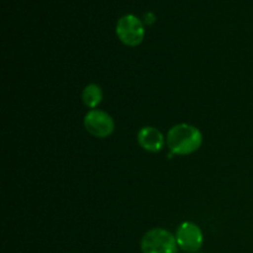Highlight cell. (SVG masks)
Returning a JSON list of instances; mask_svg holds the SVG:
<instances>
[{
  "mask_svg": "<svg viewBox=\"0 0 253 253\" xmlns=\"http://www.w3.org/2000/svg\"><path fill=\"white\" fill-rule=\"evenodd\" d=\"M202 143V131L190 124H178L170 127L167 133V145L172 155H192L199 150Z\"/></svg>",
  "mask_w": 253,
  "mask_h": 253,
  "instance_id": "obj_1",
  "label": "cell"
},
{
  "mask_svg": "<svg viewBox=\"0 0 253 253\" xmlns=\"http://www.w3.org/2000/svg\"><path fill=\"white\" fill-rule=\"evenodd\" d=\"M177 250L175 235L161 227L147 231L141 240L142 253H177Z\"/></svg>",
  "mask_w": 253,
  "mask_h": 253,
  "instance_id": "obj_2",
  "label": "cell"
},
{
  "mask_svg": "<svg viewBox=\"0 0 253 253\" xmlns=\"http://www.w3.org/2000/svg\"><path fill=\"white\" fill-rule=\"evenodd\" d=\"M116 36L125 46L137 47L145 39V26L136 15L127 14L116 22Z\"/></svg>",
  "mask_w": 253,
  "mask_h": 253,
  "instance_id": "obj_3",
  "label": "cell"
},
{
  "mask_svg": "<svg viewBox=\"0 0 253 253\" xmlns=\"http://www.w3.org/2000/svg\"><path fill=\"white\" fill-rule=\"evenodd\" d=\"M84 127L94 137L106 138L115 131V123L106 111L93 109L84 116Z\"/></svg>",
  "mask_w": 253,
  "mask_h": 253,
  "instance_id": "obj_4",
  "label": "cell"
},
{
  "mask_svg": "<svg viewBox=\"0 0 253 253\" xmlns=\"http://www.w3.org/2000/svg\"><path fill=\"white\" fill-rule=\"evenodd\" d=\"M175 240L180 250L193 253L202 249L204 244V235H203L202 229L195 222L184 221L178 226Z\"/></svg>",
  "mask_w": 253,
  "mask_h": 253,
  "instance_id": "obj_5",
  "label": "cell"
},
{
  "mask_svg": "<svg viewBox=\"0 0 253 253\" xmlns=\"http://www.w3.org/2000/svg\"><path fill=\"white\" fill-rule=\"evenodd\" d=\"M137 142L147 152H160L165 147L166 138L158 128L153 126H145L137 133Z\"/></svg>",
  "mask_w": 253,
  "mask_h": 253,
  "instance_id": "obj_6",
  "label": "cell"
},
{
  "mask_svg": "<svg viewBox=\"0 0 253 253\" xmlns=\"http://www.w3.org/2000/svg\"><path fill=\"white\" fill-rule=\"evenodd\" d=\"M82 100H83L84 105L93 110L103 101V90L98 84H88L82 91Z\"/></svg>",
  "mask_w": 253,
  "mask_h": 253,
  "instance_id": "obj_7",
  "label": "cell"
}]
</instances>
